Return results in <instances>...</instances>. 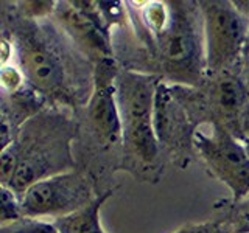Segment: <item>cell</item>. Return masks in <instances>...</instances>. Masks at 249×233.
<instances>
[{"instance_id":"1","label":"cell","mask_w":249,"mask_h":233,"mask_svg":"<svg viewBox=\"0 0 249 233\" xmlns=\"http://www.w3.org/2000/svg\"><path fill=\"white\" fill-rule=\"evenodd\" d=\"M10 20L19 67L28 85L41 97L66 106L88 104L93 89V68L75 47L64 41V33L52 23L31 20L18 14Z\"/></svg>"},{"instance_id":"2","label":"cell","mask_w":249,"mask_h":233,"mask_svg":"<svg viewBox=\"0 0 249 233\" xmlns=\"http://www.w3.org/2000/svg\"><path fill=\"white\" fill-rule=\"evenodd\" d=\"M72 131L69 120L52 112H39L23 123L14 140L20 163L10 188L20 196L42 179L73 169Z\"/></svg>"},{"instance_id":"3","label":"cell","mask_w":249,"mask_h":233,"mask_svg":"<svg viewBox=\"0 0 249 233\" xmlns=\"http://www.w3.org/2000/svg\"><path fill=\"white\" fill-rule=\"evenodd\" d=\"M156 49L160 73L175 85L198 87L206 68L204 33L198 3L170 2V20L150 39Z\"/></svg>"},{"instance_id":"4","label":"cell","mask_w":249,"mask_h":233,"mask_svg":"<svg viewBox=\"0 0 249 233\" xmlns=\"http://www.w3.org/2000/svg\"><path fill=\"white\" fill-rule=\"evenodd\" d=\"M159 78L153 73L123 70L117 75L123 143L134 159L153 165L159 155V140L154 132V98Z\"/></svg>"},{"instance_id":"5","label":"cell","mask_w":249,"mask_h":233,"mask_svg":"<svg viewBox=\"0 0 249 233\" xmlns=\"http://www.w3.org/2000/svg\"><path fill=\"white\" fill-rule=\"evenodd\" d=\"M202 17L207 75L216 76L240 67L248 41L249 23L232 2H198Z\"/></svg>"},{"instance_id":"6","label":"cell","mask_w":249,"mask_h":233,"mask_svg":"<svg viewBox=\"0 0 249 233\" xmlns=\"http://www.w3.org/2000/svg\"><path fill=\"white\" fill-rule=\"evenodd\" d=\"M193 148L218 181L232 193L233 200L249 196V155L243 140L229 129L210 121L209 131L196 128Z\"/></svg>"},{"instance_id":"7","label":"cell","mask_w":249,"mask_h":233,"mask_svg":"<svg viewBox=\"0 0 249 233\" xmlns=\"http://www.w3.org/2000/svg\"><path fill=\"white\" fill-rule=\"evenodd\" d=\"M90 179L81 171L66 173L42 179L20 194L23 216L58 217L72 215L95 200Z\"/></svg>"},{"instance_id":"8","label":"cell","mask_w":249,"mask_h":233,"mask_svg":"<svg viewBox=\"0 0 249 233\" xmlns=\"http://www.w3.org/2000/svg\"><path fill=\"white\" fill-rule=\"evenodd\" d=\"M117 68L114 59L97 62L93 67V89L88 101V120L93 134L106 146L123 142L122 114L117 101Z\"/></svg>"},{"instance_id":"9","label":"cell","mask_w":249,"mask_h":233,"mask_svg":"<svg viewBox=\"0 0 249 233\" xmlns=\"http://www.w3.org/2000/svg\"><path fill=\"white\" fill-rule=\"evenodd\" d=\"M154 132L159 145L173 152H181L193 146L195 126L192 116L175 93L173 85L159 81L154 98Z\"/></svg>"},{"instance_id":"10","label":"cell","mask_w":249,"mask_h":233,"mask_svg":"<svg viewBox=\"0 0 249 233\" xmlns=\"http://www.w3.org/2000/svg\"><path fill=\"white\" fill-rule=\"evenodd\" d=\"M53 16L59 23V30L70 39V44L84 58H88L93 64L114 59L111 33L100 28L72 2L58 3Z\"/></svg>"},{"instance_id":"11","label":"cell","mask_w":249,"mask_h":233,"mask_svg":"<svg viewBox=\"0 0 249 233\" xmlns=\"http://www.w3.org/2000/svg\"><path fill=\"white\" fill-rule=\"evenodd\" d=\"M207 106L213 115V123L229 129L232 134L238 131L243 109L249 101V90L243 84L240 73H221L212 76V84L207 89Z\"/></svg>"},{"instance_id":"12","label":"cell","mask_w":249,"mask_h":233,"mask_svg":"<svg viewBox=\"0 0 249 233\" xmlns=\"http://www.w3.org/2000/svg\"><path fill=\"white\" fill-rule=\"evenodd\" d=\"M112 196V191H106L95 198V200L78 212L62 216L54 219L59 233H106L103 224H101V207L105 202Z\"/></svg>"},{"instance_id":"13","label":"cell","mask_w":249,"mask_h":233,"mask_svg":"<svg viewBox=\"0 0 249 233\" xmlns=\"http://www.w3.org/2000/svg\"><path fill=\"white\" fill-rule=\"evenodd\" d=\"M0 233H59L56 225L37 217L23 216L18 221L0 225Z\"/></svg>"},{"instance_id":"14","label":"cell","mask_w":249,"mask_h":233,"mask_svg":"<svg viewBox=\"0 0 249 233\" xmlns=\"http://www.w3.org/2000/svg\"><path fill=\"white\" fill-rule=\"evenodd\" d=\"M23 217L20 196L10 186H2V205H0V222H13Z\"/></svg>"},{"instance_id":"15","label":"cell","mask_w":249,"mask_h":233,"mask_svg":"<svg viewBox=\"0 0 249 233\" xmlns=\"http://www.w3.org/2000/svg\"><path fill=\"white\" fill-rule=\"evenodd\" d=\"M19 151L16 143L13 142L10 146L3 148L2 154H0V179H2V186H10L19 169Z\"/></svg>"},{"instance_id":"16","label":"cell","mask_w":249,"mask_h":233,"mask_svg":"<svg viewBox=\"0 0 249 233\" xmlns=\"http://www.w3.org/2000/svg\"><path fill=\"white\" fill-rule=\"evenodd\" d=\"M18 11L20 16L31 20H45L54 14L56 2H19Z\"/></svg>"},{"instance_id":"17","label":"cell","mask_w":249,"mask_h":233,"mask_svg":"<svg viewBox=\"0 0 249 233\" xmlns=\"http://www.w3.org/2000/svg\"><path fill=\"white\" fill-rule=\"evenodd\" d=\"M25 76L20 67H16L13 64L2 66V72H0V83H2V89L5 95H13L23 89V83H25Z\"/></svg>"},{"instance_id":"18","label":"cell","mask_w":249,"mask_h":233,"mask_svg":"<svg viewBox=\"0 0 249 233\" xmlns=\"http://www.w3.org/2000/svg\"><path fill=\"white\" fill-rule=\"evenodd\" d=\"M175 233H215L213 224H189L184 225Z\"/></svg>"},{"instance_id":"19","label":"cell","mask_w":249,"mask_h":233,"mask_svg":"<svg viewBox=\"0 0 249 233\" xmlns=\"http://www.w3.org/2000/svg\"><path fill=\"white\" fill-rule=\"evenodd\" d=\"M240 78L243 84L246 85V89L249 90V47L245 50L243 53V59H241V64H240Z\"/></svg>"},{"instance_id":"20","label":"cell","mask_w":249,"mask_h":233,"mask_svg":"<svg viewBox=\"0 0 249 233\" xmlns=\"http://www.w3.org/2000/svg\"><path fill=\"white\" fill-rule=\"evenodd\" d=\"M240 138H248L249 140V101L243 109L240 118Z\"/></svg>"},{"instance_id":"21","label":"cell","mask_w":249,"mask_h":233,"mask_svg":"<svg viewBox=\"0 0 249 233\" xmlns=\"http://www.w3.org/2000/svg\"><path fill=\"white\" fill-rule=\"evenodd\" d=\"M232 5L241 17L249 23V0H237V2H232Z\"/></svg>"},{"instance_id":"22","label":"cell","mask_w":249,"mask_h":233,"mask_svg":"<svg viewBox=\"0 0 249 233\" xmlns=\"http://www.w3.org/2000/svg\"><path fill=\"white\" fill-rule=\"evenodd\" d=\"M243 140V143H245V148H246V151H248V155H249V140L248 138H241Z\"/></svg>"},{"instance_id":"23","label":"cell","mask_w":249,"mask_h":233,"mask_svg":"<svg viewBox=\"0 0 249 233\" xmlns=\"http://www.w3.org/2000/svg\"><path fill=\"white\" fill-rule=\"evenodd\" d=\"M248 47H249V30H248V41H246V49H248ZM245 49V50H246Z\"/></svg>"}]
</instances>
